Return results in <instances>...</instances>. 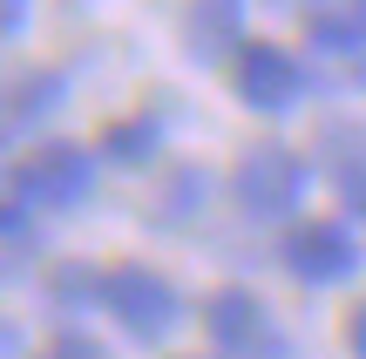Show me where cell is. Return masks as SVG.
<instances>
[{"instance_id":"5b68a950","label":"cell","mask_w":366,"mask_h":359,"mask_svg":"<svg viewBox=\"0 0 366 359\" xmlns=\"http://www.w3.org/2000/svg\"><path fill=\"white\" fill-rule=\"evenodd\" d=\"M237 95H244V108L285 116L305 95V68L292 61L278 41H244V54H237Z\"/></svg>"},{"instance_id":"9a60e30c","label":"cell","mask_w":366,"mask_h":359,"mask_svg":"<svg viewBox=\"0 0 366 359\" xmlns=\"http://www.w3.org/2000/svg\"><path fill=\"white\" fill-rule=\"evenodd\" d=\"M346 346L353 359H366V305H353V319H346Z\"/></svg>"},{"instance_id":"6da1fadb","label":"cell","mask_w":366,"mask_h":359,"mask_svg":"<svg viewBox=\"0 0 366 359\" xmlns=\"http://www.w3.org/2000/svg\"><path fill=\"white\" fill-rule=\"evenodd\" d=\"M305 183H312V170H305L299 156H292L285 143H258L237 156L231 170V197L244 217H258V224H272V217H292L305 203Z\"/></svg>"},{"instance_id":"8fae6325","label":"cell","mask_w":366,"mask_h":359,"mask_svg":"<svg viewBox=\"0 0 366 359\" xmlns=\"http://www.w3.org/2000/svg\"><path fill=\"white\" fill-rule=\"evenodd\" d=\"M332 190L353 217H366V149H332Z\"/></svg>"},{"instance_id":"5bb4252c","label":"cell","mask_w":366,"mask_h":359,"mask_svg":"<svg viewBox=\"0 0 366 359\" xmlns=\"http://www.w3.org/2000/svg\"><path fill=\"white\" fill-rule=\"evenodd\" d=\"M41 359H109L102 346H95V339L89 333H61V339H54V346L48 353H41Z\"/></svg>"},{"instance_id":"ba28073f","label":"cell","mask_w":366,"mask_h":359,"mask_svg":"<svg viewBox=\"0 0 366 359\" xmlns=\"http://www.w3.org/2000/svg\"><path fill=\"white\" fill-rule=\"evenodd\" d=\"M312 48H326V54L366 48V7L360 0H319L312 7Z\"/></svg>"},{"instance_id":"2e32d148","label":"cell","mask_w":366,"mask_h":359,"mask_svg":"<svg viewBox=\"0 0 366 359\" xmlns=\"http://www.w3.org/2000/svg\"><path fill=\"white\" fill-rule=\"evenodd\" d=\"M27 27V0H7V34H21Z\"/></svg>"},{"instance_id":"7c38bea8","label":"cell","mask_w":366,"mask_h":359,"mask_svg":"<svg viewBox=\"0 0 366 359\" xmlns=\"http://www.w3.org/2000/svg\"><path fill=\"white\" fill-rule=\"evenodd\" d=\"M190 197H204V176H197V170H177V176H170V190L157 197V217H163V224H183V217L197 211Z\"/></svg>"},{"instance_id":"30bf717a","label":"cell","mask_w":366,"mask_h":359,"mask_svg":"<svg viewBox=\"0 0 366 359\" xmlns=\"http://www.w3.org/2000/svg\"><path fill=\"white\" fill-rule=\"evenodd\" d=\"M48 108H61V75L41 68V75H21V81H14V102H7V122H14V129H27V122L48 116Z\"/></svg>"},{"instance_id":"7a4b0ae2","label":"cell","mask_w":366,"mask_h":359,"mask_svg":"<svg viewBox=\"0 0 366 359\" xmlns=\"http://www.w3.org/2000/svg\"><path fill=\"white\" fill-rule=\"evenodd\" d=\"M95 183V156L81 143H41L27 163H14L7 197L27 203V211H75Z\"/></svg>"},{"instance_id":"8992f818","label":"cell","mask_w":366,"mask_h":359,"mask_svg":"<svg viewBox=\"0 0 366 359\" xmlns=\"http://www.w3.org/2000/svg\"><path fill=\"white\" fill-rule=\"evenodd\" d=\"M285 271L299 285H346L360 271V244L346 224H299L285 238Z\"/></svg>"},{"instance_id":"4fadbf2b","label":"cell","mask_w":366,"mask_h":359,"mask_svg":"<svg viewBox=\"0 0 366 359\" xmlns=\"http://www.w3.org/2000/svg\"><path fill=\"white\" fill-rule=\"evenodd\" d=\"M34 258V224H27V203L7 197V271H21Z\"/></svg>"},{"instance_id":"277c9868","label":"cell","mask_w":366,"mask_h":359,"mask_svg":"<svg viewBox=\"0 0 366 359\" xmlns=\"http://www.w3.org/2000/svg\"><path fill=\"white\" fill-rule=\"evenodd\" d=\"M204 325H210V346H217L224 359H278V353H285V333L272 325L264 298H251L244 285H224V292H210Z\"/></svg>"},{"instance_id":"3957f363","label":"cell","mask_w":366,"mask_h":359,"mask_svg":"<svg viewBox=\"0 0 366 359\" xmlns=\"http://www.w3.org/2000/svg\"><path fill=\"white\" fill-rule=\"evenodd\" d=\"M102 305L122 319V333L129 339H143V346H157V339H170L177 333V319H183V298H177V285L170 278H157L149 265H116L102 278Z\"/></svg>"},{"instance_id":"52a82bcc","label":"cell","mask_w":366,"mask_h":359,"mask_svg":"<svg viewBox=\"0 0 366 359\" xmlns=\"http://www.w3.org/2000/svg\"><path fill=\"white\" fill-rule=\"evenodd\" d=\"M183 41H190L197 61H224V54L244 41V0H190V7H183Z\"/></svg>"},{"instance_id":"9c48e42d","label":"cell","mask_w":366,"mask_h":359,"mask_svg":"<svg viewBox=\"0 0 366 359\" xmlns=\"http://www.w3.org/2000/svg\"><path fill=\"white\" fill-rule=\"evenodd\" d=\"M157 149H163L157 116H129V122H109V129H102V156L109 163H149Z\"/></svg>"}]
</instances>
